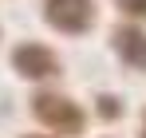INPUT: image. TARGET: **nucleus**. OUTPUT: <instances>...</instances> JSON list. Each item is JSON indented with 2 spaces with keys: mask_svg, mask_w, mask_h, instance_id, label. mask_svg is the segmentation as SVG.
Here are the masks:
<instances>
[{
  "mask_svg": "<svg viewBox=\"0 0 146 138\" xmlns=\"http://www.w3.org/2000/svg\"><path fill=\"white\" fill-rule=\"evenodd\" d=\"M28 107H32V118L51 138H79L83 126H87L83 107L75 99H67V95H59V91H36L28 99Z\"/></svg>",
  "mask_w": 146,
  "mask_h": 138,
  "instance_id": "nucleus-1",
  "label": "nucleus"
},
{
  "mask_svg": "<svg viewBox=\"0 0 146 138\" xmlns=\"http://www.w3.org/2000/svg\"><path fill=\"white\" fill-rule=\"evenodd\" d=\"M44 20L59 36H83L99 20L95 0H44Z\"/></svg>",
  "mask_w": 146,
  "mask_h": 138,
  "instance_id": "nucleus-2",
  "label": "nucleus"
},
{
  "mask_svg": "<svg viewBox=\"0 0 146 138\" xmlns=\"http://www.w3.org/2000/svg\"><path fill=\"white\" fill-rule=\"evenodd\" d=\"M12 67H16L20 79L44 83V79H55V75L63 71V63H59V55H55L48 44L28 40V44H16V51H12Z\"/></svg>",
  "mask_w": 146,
  "mask_h": 138,
  "instance_id": "nucleus-3",
  "label": "nucleus"
},
{
  "mask_svg": "<svg viewBox=\"0 0 146 138\" xmlns=\"http://www.w3.org/2000/svg\"><path fill=\"white\" fill-rule=\"evenodd\" d=\"M111 47H115V55L126 67L146 71V32H142V24H119L111 32Z\"/></svg>",
  "mask_w": 146,
  "mask_h": 138,
  "instance_id": "nucleus-4",
  "label": "nucleus"
},
{
  "mask_svg": "<svg viewBox=\"0 0 146 138\" xmlns=\"http://www.w3.org/2000/svg\"><path fill=\"white\" fill-rule=\"evenodd\" d=\"M95 111H99V118L115 122V118H122V99H119V95H99V99H95Z\"/></svg>",
  "mask_w": 146,
  "mask_h": 138,
  "instance_id": "nucleus-5",
  "label": "nucleus"
},
{
  "mask_svg": "<svg viewBox=\"0 0 146 138\" xmlns=\"http://www.w3.org/2000/svg\"><path fill=\"white\" fill-rule=\"evenodd\" d=\"M126 16H134V20H146V0H115Z\"/></svg>",
  "mask_w": 146,
  "mask_h": 138,
  "instance_id": "nucleus-6",
  "label": "nucleus"
},
{
  "mask_svg": "<svg viewBox=\"0 0 146 138\" xmlns=\"http://www.w3.org/2000/svg\"><path fill=\"white\" fill-rule=\"evenodd\" d=\"M20 138H51V134H20Z\"/></svg>",
  "mask_w": 146,
  "mask_h": 138,
  "instance_id": "nucleus-7",
  "label": "nucleus"
},
{
  "mask_svg": "<svg viewBox=\"0 0 146 138\" xmlns=\"http://www.w3.org/2000/svg\"><path fill=\"white\" fill-rule=\"evenodd\" d=\"M142 138H146V115H142Z\"/></svg>",
  "mask_w": 146,
  "mask_h": 138,
  "instance_id": "nucleus-8",
  "label": "nucleus"
}]
</instances>
